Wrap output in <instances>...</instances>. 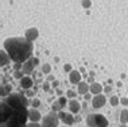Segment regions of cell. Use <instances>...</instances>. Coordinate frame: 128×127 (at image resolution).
Returning a JSON list of instances; mask_svg holds the SVG:
<instances>
[{
	"mask_svg": "<svg viewBox=\"0 0 128 127\" xmlns=\"http://www.w3.org/2000/svg\"><path fill=\"white\" fill-rule=\"evenodd\" d=\"M4 50L15 62H24L32 54L34 46L24 37H12L4 41Z\"/></svg>",
	"mask_w": 128,
	"mask_h": 127,
	"instance_id": "obj_1",
	"label": "cell"
},
{
	"mask_svg": "<svg viewBox=\"0 0 128 127\" xmlns=\"http://www.w3.org/2000/svg\"><path fill=\"white\" fill-rule=\"evenodd\" d=\"M27 122H28L27 108L14 109L12 114L10 115V118L4 123V127H24Z\"/></svg>",
	"mask_w": 128,
	"mask_h": 127,
	"instance_id": "obj_2",
	"label": "cell"
},
{
	"mask_svg": "<svg viewBox=\"0 0 128 127\" xmlns=\"http://www.w3.org/2000/svg\"><path fill=\"white\" fill-rule=\"evenodd\" d=\"M4 103H7V104H8L12 109L27 108V105H28V100H27V97L24 95H20V93H10L4 99Z\"/></svg>",
	"mask_w": 128,
	"mask_h": 127,
	"instance_id": "obj_3",
	"label": "cell"
},
{
	"mask_svg": "<svg viewBox=\"0 0 128 127\" xmlns=\"http://www.w3.org/2000/svg\"><path fill=\"white\" fill-rule=\"evenodd\" d=\"M60 123V118H58V112L51 111L42 119V124L40 127H57Z\"/></svg>",
	"mask_w": 128,
	"mask_h": 127,
	"instance_id": "obj_4",
	"label": "cell"
},
{
	"mask_svg": "<svg viewBox=\"0 0 128 127\" xmlns=\"http://www.w3.org/2000/svg\"><path fill=\"white\" fill-rule=\"evenodd\" d=\"M38 64H39V60H38L36 57H30L27 61L23 62L22 72H23V73H26V74H28V73H31V72L34 70V68H35Z\"/></svg>",
	"mask_w": 128,
	"mask_h": 127,
	"instance_id": "obj_5",
	"label": "cell"
},
{
	"mask_svg": "<svg viewBox=\"0 0 128 127\" xmlns=\"http://www.w3.org/2000/svg\"><path fill=\"white\" fill-rule=\"evenodd\" d=\"M58 118H60L61 122L65 123V126H72L74 123V118L70 112H65V111H58Z\"/></svg>",
	"mask_w": 128,
	"mask_h": 127,
	"instance_id": "obj_6",
	"label": "cell"
},
{
	"mask_svg": "<svg viewBox=\"0 0 128 127\" xmlns=\"http://www.w3.org/2000/svg\"><path fill=\"white\" fill-rule=\"evenodd\" d=\"M105 103H106V97H105V95H102V93L94 95V97L92 99L93 108H101V107H104Z\"/></svg>",
	"mask_w": 128,
	"mask_h": 127,
	"instance_id": "obj_7",
	"label": "cell"
},
{
	"mask_svg": "<svg viewBox=\"0 0 128 127\" xmlns=\"http://www.w3.org/2000/svg\"><path fill=\"white\" fill-rule=\"evenodd\" d=\"M27 116H28V120L30 122H35V123H38L40 119H42V115H40V112L38 111L36 108L27 109Z\"/></svg>",
	"mask_w": 128,
	"mask_h": 127,
	"instance_id": "obj_8",
	"label": "cell"
},
{
	"mask_svg": "<svg viewBox=\"0 0 128 127\" xmlns=\"http://www.w3.org/2000/svg\"><path fill=\"white\" fill-rule=\"evenodd\" d=\"M81 103L78 100H76V99H70V101H69V109H70V114H78L80 109H81Z\"/></svg>",
	"mask_w": 128,
	"mask_h": 127,
	"instance_id": "obj_9",
	"label": "cell"
},
{
	"mask_svg": "<svg viewBox=\"0 0 128 127\" xmlns=\"http://www.w3.org/2000/svg\"><path fill=\"white\" fill-rule=\"evenodd\" d=\"M94 124L96 127H108V120L104 115L94 114Z\"/></svg>",
	"mask_w": 128,
	"mask_h": 127,
	"instance_id": "obj_10",
	"label": "cell"
},
{
	"mask_svg": "<svg viewBox=\"0 0 128 127\" xmlns=\"http://www.w3.org/2000/svg\"><path fill=\"white\" fill-rule=\"evenodd\" d=\"M69 80H70L72 84H78L82 80V74L78 70H72L70 74H69Z\"/></svg>",
	"mask_w": 128,
	"mask_h": 127,
	"instance_id": "obj_11",
	"label": "cell"
},
{
	"mask_svg": "<svg viewBox=\"0 0 128 127\" xmlns=\"http://www.w3.org/2000/svg\"><path fill=\"white\" fill-rule=\"evenodd\" d=\"M32 85H34V81H32V78H31V77L23 76L22 78H20V87H22L23 89H31Z\"/></svg>",
	"mask_w": 128,
	"mask_h": 127,
	"instance_id": "obj_12",
	"label": "cell"
},
{
	"mask_svg": "<svg viewBox=\"0 0 128 127\" xmlns=\"http://www.w3.org/2000/svg\"><path fill=\"white\" fill-rule=\"evenodd\" d=\"M102 85L100 84V83H93L89 85V91H90V93L93 95H98V93H101L102 92Z\"/></svg>",
	"mask_w": 128,
	"mask_h": 127,
	"instance_id": "obj_13",
	"label": "cell"
},
{
	"mask_svg": "<svg viewBox=\"0 0 128 127\" xmlns=\"http://www.w3.org/2000/svg\"><path fill=\"white\" fill-rule=\"evenodd\" d=\"M10 61H11V58H10V56L7 54V51L0 50V66H6V65H8Z\"/></svg>",
	"mask_w": 128,
	"mask_h": 127,
	"instance_id": "obj_14",
	"label": "cell"
},
{
	"mask_svg": "<svg viewBox=\"0 0 128 127\" xmlns=\"http://www.w3.org/2000/svg\"><path fill=\"white\" fill-rule=\"evenodd\" d=\"M77 85H78L77 93H80V95L88 93V91H89V85H88V83H84V81H81V83H78Z\"/></svg>",
	"mask_w": 128,
	"mask_h": 127,
	"instance_id": "obj_15",
	"label": "cell"
},
{
	"mask_svg": "<svg viewBox=\"0 0 128 127\" xmlns=\"http://www.w3.org/2000/svg\"><path fill=\"white\" fill-rule=\"evenodd\" d=\"M36 37H38V30L36 29H30V30H27V31H26V37H24V38H27L30 42H32Z\"/></svg>",
	"mask_w": 128,
	"mask_h": 127,
	"instance_id": "obj_16",
	"label": "cell"
},
{
	"mask_svg": "<svg viewBox=\"0 0 128 127\" xmlns=\"http://www.w3.org/2000/svg\"><path fill=\"white\" fill-rule=\"evenodd\" d=\"M127 122H128V111L123 109L122 114H120V123L122 124H127Z\"/></svg>",
	"mask_w": 128,
	"mask_h": 127,
	"instance_id": "obj_17",
	"label": "cell"
},
{
	"mask_svg": "<svg viewBox=\"0 0 128 127\" xmlns=\"http://www.w3.org/2000/svg\"><path fill=\"white\" fill-rule=\"evenodd\" d=\"M62 107H61V104H60V101H54L53 104H51V111H54V112H58V111H61Z\"/></svg>",
	"mask_w": 128,
	"mask_h": 127,
	"instance_id": "obj_18",
	"label": "cell"
},
{
	"mask_svg": "<svg viewBox=\"0 0 128 127\" xmlns=\"http://www.w3.org/2000/svg\"><path fill=\"white\" fill-rule=\"evenodd\" d=\"M76 96H77V92H76V91H72V89L66 91V97H69V99H76Z\"/></svg>",
	"mask_w": 128,
	"mask_h": 127,
	"instance_id": "obj_19",
	"label": "cell"
},
{
	"mask_svg": "<svg viewBox=\"0 0 128 127\" xmlns=\"http://www.w3.org/2000/svg\"><path fill=\"white\" fill-rule=\"evenodd\" d=\"M50 70H51V66H50L49 64H44L43 66H42V72H43L44 74H49V73H50Z\"/></svg>",
	"mask_w": 128,
	"mask_h": 127,
	"instance_id": "obj_20",
	"label": "cell"
},
{
	"mask_svg": "<svg viewBox=\"0 0 128 127\" xmlns=\"http://www.w3.org/2000/svg\"><path fill=\"white\" fill-rule=\"evenodd\" d=\"M109 103L113 105V107H115V105L119 104V97H117V96H112V97H110V100H109Z\"/></svg>",
	"mask_w": 128,
	"mask_h": 127,
	"instance_id": "obj_21",
	"label": "cell"
},
{
	"mask_svg": "<svg viewBox=\"0 0 128 127\" xmlns=\"http://www.w3.org/2000/svg\"><path fill=\"white\" fill-rule=\"evenodd\" d=\"M31 105H32V108H36L40 105V100L39 99H32V101H31Z\"/></svg>",
	"mask_w": 128,
	"mask_h": 127,
	"instance_id": "obj_22",
	"label": "cell"
},
{
	"mask_svg": "<svg viewBox=\"0 0 128 127\" xmlns=\"http://www.w3.org/2000/svg\"><path fill=\"white\" fill-rule=\"evenodd\" d=\"M23 74H24V73H23L22 70H15V73H14V77L18 78V80H20V78L23 77Z\"/></svg>",
	"mask_w": 128,
	"mask_h": 127,
	"instance_id": "obj_23",
	"label": "cell"
},
{
	"mask_svg": "<svg viewBox=\"0 0 128 127\" xmlns=\"http://www.w3.org/2000/svg\"><path fill=\"white\" fill-rule=\"evenodd\" d=\"M58 101H60V104H61V107L64 108L65 105H66V97H65V96H61L60 99H58Z\"/></svg>",
	"mask_w": 128,
	"mask_h": 127,
	"instance_id": "obj_24",
	"label": "cell"
},
{
	"mask_svg": "<svg viewBox=\"0 0 128 127\" xmlns=\"http://www.w3.org/2000/svg\"><path fill=\"white\" fill-rule=\"evenodd\" d=\"M50 88H51L50 83H49V81H44V84H43V91H44V92H49Z\"/></svg>",
	"mask_w": 128,
	"mask_h": 127,
	"instance_id": "obj_25",
	"label": "cell"
},
{
	"mask_svg": "<svg viewBox=\"0 0 128 127\" xmlns=\"http://www.w3.org/2000/svg\"><path fill=\"white\" fill-rule=\"evenodd\" d=\"M0 96H8V93H7L4 85H0Z\"/></svg>",
	"mask_w": 128,
	"mask_h": 127,
	"instance_id": "obj_26",
	"label": "cell"
},
{
	"mask_svg": "<svg viewBox=\"0 0 128 127\" xmlns=\"http://www.w3.org/2000/svg\"><path fill=\"white\" fill-rule=\"evenodd\" d=\"M24 127H40L39 123H35V122H30V123H26Z\"/></svg>",
	"mask_w": 128,
	"mask_h": 127,
	"instance_id": "obj_27",
	"label": "cell"
},
{
	"mask_svg": "<svg viewBox=\"0 0 128 127\" xmlns=\"http://www.w3.org/2000/svg\"><path fill=\"white\" fill-rule=\"evenodd\" d=\"M119 103H122L123 105H128V97H122V99H119Z\"/></svg>",
	"mask_w": 128,
	"mask_h": 127,
	"instance_id": "obj_28",
	"label": "cell"
},
{
	"mask_svg": "<svg viewBox=\"0 0 128 127\" xmlns=\"http://www.w3.org/2000/svg\"><path fill=\"white\" fill-rule=\"evenodd\" d=\"M64 70H65V72H69V73H70V72L73 70V69H72V65H70V64H66V65L64 66Z\"/></svg>",
	"mask_w": 128,
	"mask_h": 127,
	"instance_id": "obj_29",
	"label": "cell"
},
{
	"mask_svg": "<svg viewBox=\"0 0 128 127\" xmlns=\"http://www.w3.org/2000/svg\"><path fill=\"white\" fill-rule=\"evenodd\" d=\"M4 87H6V91H7V93L10 95V93H11V91H12V85H11V84H6Z\"/></svg>",
	"mask_w": 128,
	"mask_h": 127,
	"instance_id": "obj_30",
	"label": "cell"
},
{
	"mask_svg": "<svg viewBox=\"0 0 128 127\" xmlns=\"http://www.w3.org/2000/svg\"><path fill=\"white\" fill-rule=\"evenodd\" d=\"M58 85H60V81H57V80H54V81H53V84H51V87H53V88H57V87H58Z\"/></svg>",
	"mask_w": 128,
	"mask_h": 127,
	"instance_id": "obj_31",
	"label": "cell"
},
{
	"mask_svg": "<svg viewBox=\"0 0 128 127\" xmlns=\"http://www.w3.org/2000/svg\"><path fill=\"white\" fill-rule=\"evenodd\" d=\"M26 91H27V92H26V93H27V96H32V95H34V92L31 91V89H26Z\"/></svg>",
	"mask_w": 128,
	"mask_h": 127,
	"instance_id": "obj_32",
	"label": "cell"
},
{
	"mask_svg": "<svg viewBox=\"0 0 128 127\" xmlns=\"http://www.w3.org/2000/svg\"><path fill=\"white\" fill-rule=\"evenodd\" d=\"M84 99H85V100H89V99H90V95H89V93H85V95H84Z\"/></svg>",
	"mask_w": 128,
	"mask_h": 127,
	"instance_id": "obj_33",
	"label": "cell"
},
{
	"mask_svg": "<svg viewBox=\"0 0 128 127\" xmlns=\"http://www.w3.org/2000/svg\"><path fill=\"white\" fill-rule=\"evenodd\" d=\"M47 81H49V83H50V81H54V77L53 76H49V77H47Z\"/></svg>",
	"mask_w": 128,
	"mask_h": 127,
	"instance_id": "obj_34",
	"label": "cell"
},
{
	"mask_svg": "<svg viewBox=\"0 0 128 127\" xmlns=\"http://www.w3.org/2000/svg\"><path fill=\"white\" fill-rule=\"evenodd\" d=\"M104 91H105V92H106V93H108V92H110V87H106L105 89H104Z\"/></svg>",
	"mask_w": 128,
	"mask_h": 127,
	"instance_id": "obj_35",
	"label": "cell"
},
{
	"mask_svg": "<svg viewBox=\"0 0 128 127\" xmlns=\"http://www.w3.org/2000/svg\"><path fill=\"white\" fill-rule=\"evenodd\" d=\"M120 127H127L126 124H120Z\"/></svg>",
	"mask_w": 128,
	"mask_h": 127,
	"instance_id": "obj_36",
	"label": "cell"
},
{
	"mask_svg": "<svg viewBox=\"0 0 128 127\" xmlns=\"http://www.w3.org/2000/svg\"><path fill=\"white\" fill-rule=\"evenodd\" d=\"M61 127H69V126H61Z\"/></svg>",
	"mask_w": 128,
	"mask_h": 127,
	"instance_id": "obj_37",
	"label": "cell"
}]
</instances>
